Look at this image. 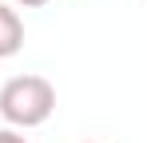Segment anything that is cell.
I'll return each mask as SVG.
<instances>
[{
    "label": "cell",
    "mask_w": 147,
    "mask_h": 143,
    "mask_svg": "<svg viewBox=\"0 0 147 143\" xmlns=\"http://www.w3.org/2000/svg\"><path fill=\"white\" fill-rule=\"evenodd\" d=\"M56 111V88L44 76H12L0 88V115L12 127H40Z\"/></svg>",
    "instance_id": "6da1fadb"
},
{
    "label": "cell",
    "mask_w": 147,
    "mask_h": 143,
    "mask_svg": "<svg viewBox=\"0 0 147 143\" xmlns=\"http://www.w3.org/2000/svg\"><path fill=\"white\" fill-rule=\"evenodd\" d=\"M24 48V20L16 16L12 4H0V60L16 56Z\"/></svg>",
    "instance_id": "7a4b0ae2"
},
{
    "label": "cell",
    "mask_w": 147,
    "mask_h": 143,
    "mask_svg": "<svg viewBox=\"0 0 147 143\" xmlns=\"http://www.w3.org/2000/svg\"><path fill=\"white\" fill-rule=\"evenodd\" d=\"M0 143H28V139L16 131V127H0Z\"/></svg>",
    "instance_id": "3957f363"
},
{
    "label": "cell",
    "mask_w": 147,
    "mask_h": 143,
    "mask_svg": "<svg viewBox=\"0 0 147 143\" xmlns=\"http://www.w3.org/2000/svg\"><path fill=\"white\" fill-rule=\"evenodd\" d=\"M16 4H20V8H44L48 0H16Z\"/></svg>",
    "instance_id": "277c9868"
}]
</instances>
